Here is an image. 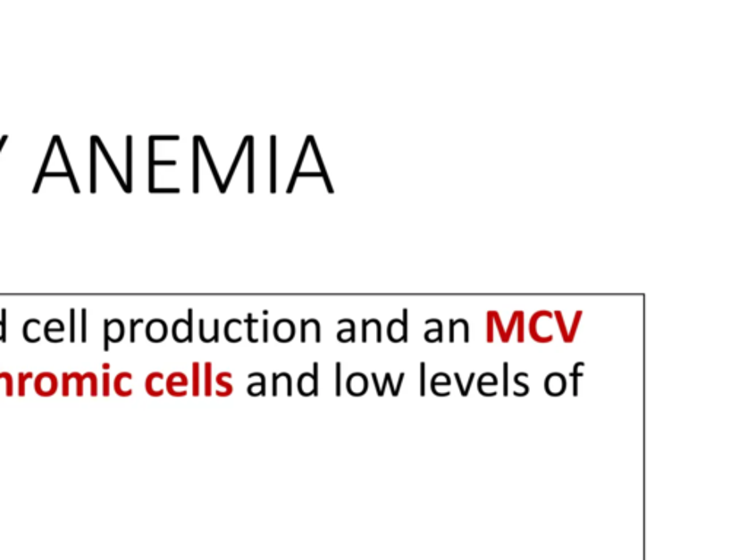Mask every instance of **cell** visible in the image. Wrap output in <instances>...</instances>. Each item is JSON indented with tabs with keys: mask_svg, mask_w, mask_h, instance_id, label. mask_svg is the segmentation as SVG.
<instances>
[{
	"mask_svg": "<svg viewBox=\"0 0 747 560\" xmlns=\"http://www.w3.org/2000/svg\"><path fill=\"white\" fill-rule=\"evenodd\" d=\"M256 389H259L260 396H262V394L263 396H266V378H264V375H263L260 382L251 384V386L247 389V391H248V394H251V396H256Z\"/></svg>",
	"mask_w": 747,
	"mask_h": 560,
	"instance_id": "5bb4252c",
	"label": "cell"
},
{
	"mask_svg": "<svg viewBox=\"0 0 747 560\" xmlns=\"http://www.w3.org/2000/svg\"><path fill=\"white\" fill-rule=\"evenodd\" d=\"M214 326H215V330H214V336H212L211 342H212V340H214V342H218V340H219V322H218V320H215V322H214Z\"/></svg>",
	"mask_w": 747,
	"mask_h": 560,
	"instance_id": "d4e9b609",
	"label": "cell"
},
{
	"mask_svg": "<svg viewBox=\"0 0 747 560\" xmlns=\"http://www.w3.org/2000/svg\"><path fill=\"white\" fill-rule=\"evenodd\" d=\"M82 342H87V310H82Z\"/></svg>",
	"mask_w": 747,
	"mask_h": 560,
	"instance_id": "ffe728a7",
	"label": "cell"
},
{
	"mask_svg": "<svg viewBox=\"0 0 747 560\" xmlns=\"http://www.w3.org/2000/svg\"><path fill=\"white\" fill-rule=\"evenodd\" d=\"M306 322H302V333H301V342L306 343Z\"/></svg>",
	"mask_w": 747,
	"mask_h": 560,
	"instance_id": "484cf974",
	"label": "cell"
},
{
	"mask_svg": "<svg viewBox=\"0 0 747 560\" xmlns=\"http://www.w3.org/2000/svg\"><path fill=\"white\" fill-rule=\"evenodd\" d=\"M164 375L161 372H152L147 375L145 381V389L152 397H161L164 394Z\"/></svg>",
	"mask_w": 747,
	"mask_h": 560,
	"instance_id": "8992f818",
	"label": "cell"
},
{
	"mask_svg": "<svg viewBox=\"0 0 747 560\" xmlns=\"http://www.w3.org/2000/svg\"><path fill=\"white\" fill-rule=\"evenodd\" d=\"M57 389H59V380L55 373L41 372L37 375L34 389L41 397H52L53 394H56Z\"/></svg>",
	"mask_w": 747,
	"mask_h": 560,
	"instance_id": "6da1fadb",
	"label": "cell"
},
{
	"mask_svg": "<svg viewBox=\"0 0 747 560\" xmlns=\"http://www.w3.org/2000/svg\"><path fill=\"white\" fill-rule=\"evenodd\" d=\"M62 384H63V389H62V394H63L64 397H68L69 394H71V377H69L68 372H63L62 375Z\"/></svg>",
	"mask_w": 747,
	"mask_h": 560,
	"instance_id": "d6986e66",
	"label": "cell"
},
{
	"mask_svg": "<svg viewBox=\"0 0 747 560\" xmlns=\"http://www.w3.org/2000/svg\"><path fill=\"white\" fill-rule=\"evenodd\" d=\"M72 375L76 381V396L82 397L84 396V375L80 372H72Z\"/></svg>",
	"mask_w": 747,
	"mask_h": 560,
	"instance_id": "9a60e30c",
	"label": "cell"
},
{
	"mask_svg": "<svg viewBox=\"0 0 747 560\" xmlns=\"http://www.w3.org/2000/svg\"><path fill=\"white\" fill-rule=\"evenodd\" d=\"M142 322H142V320H138V322H135V320H133V322H131V327H130V342L131 343H135V340H136V336H135L136 326H138V324H142Z\"/></svg>",
	"mask_w": 747,
	"mask_h": 560,
	"instance_id": "cb8c5ba5",
	"label": "cell"
},
{
	"mask_svg": "<svg viewBox=\"0 0 747 560\" xmlns=\"http://www.w3.org/2000/svg\"><path fill=\"white\" fill-rule=\"evenodd\" d=\"M346 387H348V391H349L352 396H361V394L365 393L366 389H368V378L361 372L352 373V375L348 378Z\"/></svg>",
	"mask_w": 747,
	"mask_h": 560,
	"instance_id": "5b68a950",
	"label": "cell"
},
{
	"mask_svg": "<svg viewBox=\"0 0 747 560\" xmlns=\"http://www.w3.org/2000/svg\"><path fill=\"white\" fill-rule=\"evenodd\" d=\"M147 334V339H149L151 342H163L165 336H167V326H165V322H161V320H155V322H149Z\"/></svg>",
	"mask_w": 747,
	"mask_h": 560,
	"instance_id": "ba28073f",
	"label": "cell"
},
{
	"mask_svg": "<svg viewBox=\"0 0 747 560\" xmlns=\"http://www.w3.org/2000/svg\"><path fill=\"white\" fill-rule=\"evenodd\" d=\"M403 315H405V317H403V324H402V326H403V342H407V317H406V315H407V311H406V310L403 311Z\"/></svg>",
	"mask_w": 747,
	"mask_h": 560,
	"instance_id": "603a6c76",
	"label": "cell"
},
{
	"mask_svg": "<svg viewBox=\"0 0 747 560\" xmlns=\"http://www.w3.org/2000/svg\"><path fill=\"white\" fill-rule=\"evenodd\" d=\"M110 372H104L103 373V394L104 397H108L110 393H112V384H110Z\"/></svg>",
	"mask_w": 747,
	"mask_h": 560,
	"instance_id": "ac0fdd59",
	"label": "cell"
},
{
	"mask_svg": "<svg viewBox=\"0 0 747 560\" xmlns=\"http://www.w3.org/2000/svg\"><path fill=\"white\" fill-rule=\"evenodd\" d=\"M4 381V389H6V396L13 397V373L0 372V382Z\"/></svg>",
	"mask_w": 747,
	"mask_h": 560,
	"instance_id": "7c38bea8",
	"label": "cell"
},
{
	"mask_svg": "<svg viewBox=\"0 0 747 560\" xmlns=\"http://www.w3.org/2000/svg\"><path fill=\"white\" fill-rule=\"evenodd\" d=\"M71 342H75V310H71Z\"/></svg>",
	"mask_w": 747,
	"mask_h": 560,
	"instance_id": "44dd1931",
	"label": "cell"
},
{
	"mask_svg": "<svg viewBox=\"0 0 747 560\" xmlns=\"http://www.w3.org/2000/svg\"><path fill=\"white\" fill-rule=\"evenodd\" d=\"M187 386H189V380H187V377L183 372H172V375L167 378L165 389H167L168 393L174 396V397H181L179 391H177V389H180V391H187Z\"/></svg>",
	"mask_w": 747,
	"mask_h": 560,
	"instance_id": "277c9868",
	"label": "cell"
},
{
	"mask_svg": "<svg viewBox=\"0 0 747 560\" xmlns=\"http://www.w3.org/2000/svg\"><path fill=\"white\" fill-rule=\"evenodd\" d=\"M421 394H425V364H421Z\"/></svg>",
	"mask_w": 747,
	"mask_h": 560,
	"instance_id": "7402d4cb",
	"label": "cell"
},
{
	"mask_svg": "<svg viewBox=\"0 0 747 560\" xmlns=\"http://www.w3.org/2000/svg\"><path fill=\"white\" fill-rule=\"evenodd\" d=\"M104 326H105V330H104V350L108 352V343H117L123 339L124 336V327L123 322H120V320H113V322H104Z\"/></svg>",
	"mask_w": 747,
	"mask_h": 560,
	"instance_id": "3957f363",
	"label": "cell"
},
{
	"mask_svg": "<svg viewBox=\"0 0 747 560\" xmlns=\"http://www.w3.org/2000/svg\"><path fill=\"white\" fill-rule=\"evenodd\" d=\"M85 377H87L88 381L91 382L92 397H97V396H98V380H97L96 373L87 372L85 373Z\"/></svg>",
	"mask_w": 747,
	"mask_h": 560,
	"instance_id": "2e32d148",
	"label": "cell"
},
{
	"mask_svg": "<svg viewBox=\"0 0 747 560\" xmlns=\"http://www.w3.org/2000/svg\"><path fill=\"white\" fill-rule=\"evenodd\" d=\"M131 380H133V375L130 372H120L115 377L114 384H113L115 394H119L120 397H130L133 394V389L129 386Z\"/></svg>",
	"mask_w": 747,
	"mask_h": 560,
	"instance_id": "52a82bcc",
	"label": "cell"
},
{
	"mask_svg": "<svg viewBox=\"0 0 747 560\" xmlns=\"http://www.w3.org/2000/svg\"><path fill=\"white\" fill-rule=\"evenodd\" d=\"M342 365H340V362L336 364V396H340L342 394Z\"/></svg>",
	"mask_w": 747,
	"mask_h": 560,
	"instance_id": "e0dca14e",
	"label": "cell"
},
{
	"mask_svg": "<svg viewBox=\"0 0 747 560\" xmlns=\"http://www.w3.org/2000/svg\"><path fill=\"white\" fill-rule=\"evenodd\" d=\"M103 370L107 372V371L110 370V364H104Z\"/></svg>",
	"mask_w": 747,
	"mask_h": 560,
	"instance_id": "4316f807",
	"label": "cell"
},
{
	"mask_svg": "<svg viewBox=\"0 0 747 560\" xmlns=\"http://www.w3.org/2000/svg\"><path fill=\"white\" fill-rule=\"evenodd\" d=\"M231 377H232V373L231 372H221L216 375V384L223 389V391H221V393H216V396H219V397H230L231 394L234 393V387H232L231 382L227 381V378Z\"/></svg>",
	"mask_w": 747,
	"mask_h": 560,
	"instance_id": "9c48e42d",
	"label": "cell"
},
{
	"mask_svg": "<svg viewBox=\"0 0 747 560\" xmlns=\"http://www.w3.org/2000/svg\"><path fill=\"white\" fill-rule=\"evenodd\" d=\"M0 342H2V322H0Z\"/></svg>",
	"mask_w": 747,
	"mask_h": 560,
	"instance_id": "83f0119b",
	"label": "cell"
},
{
	"mask_svg": "<svg viewBox=\"0 0 747 560\" xmlns=\"http://www.w3.org/2000/svg\"><path fill=\"white\" fill-rule=\"evenodd\" d=\"M205 396L209 397L212 396V364L206 362L205 364Z\"/></svg>",
	"mask_w": 747,
	"mask_h": 560,
	"instance_id": "8fae6325",
	"label": "cell"
},
{
	"mask_svg": "<svg viewBox=\"0 0 747 560\" xmlns=\"http://www.w3.org/2000/svg\"><path fill=\"white\" fill-rule=\"evenodd\" d=\"M31 378H34L32 372H20V375H18V394H20V397H25V384H27V380H31Z\"/></svg>",
	"mask_w": 747,
	"mask_h": 560,
	"instance_id": "4fadbf2b",
	"label": "cell"
},
{
	"mask_svg": "<svg viewBox=\"0 0 747 560\" xmlns=\"http://www.w3.org/2000/svg\"><path fill=\"white\" fill-rule=\"evenodd\" d=\"M193 371V396L197 397L200 394V364L199 362H193L191 365Z\"/></svg>",
	"mask_w": 747,
	"mask_h": 560,
	"instance_id": "30bf717a",
	"label": "cell"
},
{
	"mask_svg": "<svg viewBox=\"0 0 747 560\" xmlns=\"http://www.w3.org/2000/svg\"><path fill=\"white\" fill-rule=\"evenodd\" d=\"M313 373L304 372L299 377L298 389L302 396H318V364L315 362Z\"/></svg>",
	"mask_w": 747,
	"mask_h": 560,
	"instance_id": "7a4b0ae2",
	"label": "cell"
}]
</instances>
